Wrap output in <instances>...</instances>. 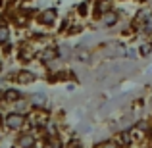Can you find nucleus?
<instances>
[{"label":"nucleus","instance_id":"f257e3e1","mask_svg":"<svg viewBox=\"0 0 152 148\" xmlns=\"http://www.w3.org/2000/svg\"><path fill=\"white\" fill-rule=\"evenodd\" d=\"M23 121H25V117H23V114H19V112H12V114H8L6 119H4L6 127H8V129H12V131L19 129V127L23 125Z\"/></svg>","mask_w":152,"mask_h":148},{"label":"nucleus","instance_id":"f03ea898","mask_svg":"<svg viewBox=\"0 0 152 148\" xmlns=\"http://www.w3.org/2000/svg\"><path fill=\"white\" fill-rule=\"evenodd\" d=\"M31 104L33 106H37V108H46V104H48V98L45 96L42 93H35V94H31Z\"/></svg>","mask_w":152,"mask_h":148},{"label":"nucleus","instance_id":"7ed1b4c3","mask_svg":"<svg viewBox=\"0 0 152 148\" xmlns=\"http://www.w3.org/2000/svg\"><path fill=\"white\" fill-rule=\"evenodd\" d=\"M33 144H35V139H33L31 133H25V135H21V137L18 139V146L19 148H33Z\"/></svg>","mask_w":152,"mask_h":148},{"label":"nucleus","instance_id":"20e7f679","mask_svg":"<svg viewBox=\"0 0 152 148\" xmlns=\"http://www.w3.org/2000/svg\"><path fill=\"white\" fill-rule=\"evenodd\" d=\"M41 19H42V23H46V25L54 23V19H56V10H46V12H42Z\"/></svg>","mask_w":152,"mask_h":148},{"label":"nucleus","instance_id":"39448f33","mask_svg":"<svg viewBox=\"0 0 152 148\" xmlns=\"http://www.w3.org/2000/svg\"><path fill=\"white\" fill-rule=\"evenodd\" d=\"M8 41H10V29H8V25L0 23V44H6Z\"/></svg>","mask_w":152,"mask_h":148},{"label":"nucleus","instance_id":"423d86ee","mask_svg":"<svg viewBox=\"0 0 152 148\" xmlns=\"http://www.w3.org/2000/svg\"><path fill=\"white\" fill-rule=\"evenodd\" d=\"M115 21H118V14H115V12H110V10H108L106 14H104V25L112 27Z\"/></svg>","mask_w":152,"mask_h":148},{"label":"nucleus","instance_id":"0eeeda50","mask_svg":"<svg viewBox=\"0 0 152 148\" xmlns=\"http://www.w3.org/2000/svg\"><path fill=\"white\" fill-rule=\"evenodd\" d=\"M33 79H35V75L31 73V71H25V69H23V71H19V73H18V81L19 83H31Z\"/></svg>","mask_w":152,"mask_h":148},{"label":"nucleus","instance_id":"6e6552de","mask_svg":"<svg viewBox=\"0 0 152 148\" xmlns=\"http://www.w3.org/2000/svg\"><path fill=\"white\" fill-rule=\"evenodd\" d=\"M18 98H19V93L15 89H8L6 93H4V100H6V102H15Z\"/></svg>","mask_w":152,"mask_h":148},{"label":"nucleus","instance_id":"1a4fd4ad","mask_svg":"<svg viewBox=\"0 0 152 148\" xmlns=\"http://www.w3.org/2000/svg\"><path fill=\"white\" fill-rule=\"evenodd\" d=\"M56 56H58V50L56 48H48V50L42 52V60H45V62H50V60L56 58Z\"/></svg>","mask_w":152,"mask_h":148},{"label":"nucleus","instance_id":"9d476101","mask_svg":"<svg viewBox=\"0 0 152 148\" xmlns=\"http://www.w3.org/2000/svg\"><path fill=\"white\" fill-rule=\"evenodd\" d=\"M46 148H62V142H60L56 137H50L48 141H46Z\"/></svg>","mask_w":152,"mask_h":148},{"label":"nucleus","instance_id":"9b49d317","mask_svg":"<svg viewBox=\"0 0 152 148\" xmlns=\"http://www.w3.org/2000/svg\"><path fill=\"white\" fill-rule=\"evenodd\" d=\"M150 50H152V44H142V46H141V54H142V56L150 54Z\"/></svg>","mask_w":152,"mask_h":148},{"label":"nucleus","instance_id":"f8f14e48","mask_svg":"<svg viewBox=\"0 0 152 148\" xmlns=\"http://www.w3.org/2000/svg\"><path fill=\"white\" fill-rule=\"evenodd\" d=\"M98 12H104V14L108 12V2H106V0H100V4H98Z\"/></svg>","mask_w":152,"mask_h":148},{"label":"nucleus","instance_id":"ddd939ff","mask_svg":"<svg viewBox=\"0 0 152 148\" xmlns=\"http://www.w3.org/2000/svg\"><path fill=\"white\" fill-rule=\"evenodd\" d=\"M145 33H152V15H148V21L145 23Z\"/></svg>","mask_w":152,"mask_h":148},{"label":"nucleus","instance_id":"4468645a","mask_svg":"<svg viewBox=\"0 0 152 148\" xmlns=\"http://www.w3.org/2000/svg\"><path fill=\"white\" fill-rule=\"evenodd\" d=\"M102 148H119V146H118V144H114V142H104Z\"/></svg>","mask_w":152,"mask_h":148},{"label":"nucleus","instance_id":"2eb2a0df","mask_svg":"<svg viewBox=\"0 0 152 148\" xmlns=\"http://www.w3.org/2000/svg\"><path fill=\"white\" fill-rule=\"evenodd\" d=\"M0 71H2V63H0Z\"/></svg>","mask_w":152,"mask_h":148}]
</instances>
